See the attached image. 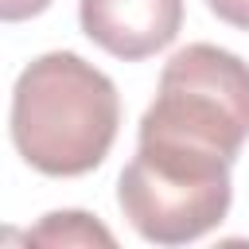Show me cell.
Returning a JSON list of instances; mask_svg holds the SVG:
<instances>
[{
	"instance_id": "2",
	"label": "cell",
	"mask_w": 249,
	"mask_h": 249,
	"mask_svg": "<svg viewBox=\"0 0 249 249\" xmlns=\"http://www.w3.org/2000/svg\"><path fill=\"white\" fill-rule=\"evenodd\" d=\"M140 140L233 163L249 140V62L214 43L175 51L140 117Z\"/></svg>"
},
{
	"instance_id": "7",
	"label": "cell",
	"mask_w": 249,
	"mask_h": 249,
	"mask_svg": "<svg viewBox=\"0 0 249 249\" xmlns=\"http://www.w3.org/2000/svg\"><path fill=\"white\" fill-rule=\"evenodd\" d=\"M54 0H0V19L4 23H19V19H31L39 12H47Z\"/></svg>"
},
{
	"instance_id": "4",
	"label": "cell",
	"mask_w": 249,
	"mask_h": 249,
	"mask_svg": "<svg viewBox=\"0 0 249 249\" xmlns=\"http://www.w3.org/2000/svg\"><path fill=\"white\" fill-rule=\"evenodd\" d=\"M82 31L121 62L152 58L183 27V0H78Z\"/></svg>"
},
{
	"instance_id": "1",
	"label": "cell",
	"mask_w": 249,
	"mask_h": 249,
	"mask_svg": "<svg viewBox=\"0 0 249 249\" xmlns=\"http://www.w3.org/2000/svg\"><path fill=\"white\" fill-rule=\"evenodd\" d=\"M121 128V97L109 74L74 51L27 62L12 89V144L27 167L70 179L101 167Z\"/></svg>"
},
{
	"instance_id": "3",
	"label": "cell",
	"mask_w": 249,
	"mask_h": 249,
	"mask_svg": "<svg viewBox=\"0 0 249 249\" xmlns=\"http://www.w3.org/2000/svg\"><path fill=\"white\" fill-rule=\"evenodd\" d=\"M230 160L198 156L175 144L140 140L117 179V202L128 226L152 245H187L206 237L233 202Z\"/></svg>"
},
{
	"instance_id": "5",
	"label": "cell",
	"mask_w": 249,
	"mask_h": 249,
	"mask_svg": "<svg viewBox=\"0 0 249 249\" xmlns=\"http://www.w3.org/2000/svg\"><path fill=\"white\" fill-rule=\"evenodd\" d=\"M23 241L27 245H105V249L117 245V237L86 210H54L35 230H27Z\"/></svg>"
},
{
	"instance_id": "6",
	"label": "cell",
	"mask_w": 249,
	"mask_h": 249,
	"mask_svg": "<svg viewBox=\"0 0 249 249\" xmlns=\"http://www.w3.org/2000/svg\"><path fill=\"white\" fill-rule=\"evenodd\" d=\"M206 4L222 23H230L237 31H249V0H206Z\"/></svg>"
}]
</instances>
